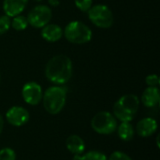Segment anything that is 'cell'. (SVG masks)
Instances as JSON below:
<instances>
[{"label":"cell","instance_id":"cell-1","mask_svg":"<svg viewBox=\"0 0 160 160\" xmlns=\"http://www.w3.org/2000/svg\"><path fill=\"white\" fill-rule=\"evenodd\" d=\"M72 62L64 54L52 57L45 67V76L52 83L61 85L67 83L72 76Z\"/></svg>","mask_w":160,"mask_h":160},{"label":"cell","instance_id":"cell-2","mask_svg":"<svg viewBox=\"0 0 160 160\" xmlns=\"http://www.w3.org/2000/svg\"><path fill=\"white\" fill-rule=\"evenodd\" d=\"M140 107V99L136 95L128 94L121 97L113 106V115L121 122H131Z\"/></svg>","mask_w":160,"mask_h":160},{"label":"cell","instance_id":"cell-3","mask_svg":"<svg viewBox=\"0 0 160 160\" xmlns=\"http://www.w3.org/2000/svg\"><path fill=\"white\" fill-rule=\"evenodd\" d=\"M67 101V91L62 86H51L42 96L45 111L50 114H58L65 107Z\"/></svg>","mask_w":160,"mask_h":160},{"label":"cell","instance_id":"cell-4","mask_svg":"<svg viewBox=\"0 0 160 160\" xmlns=\"http://www.w3.org/2000/svg\"><path fill=\"white\" fill-rule=\"evenodd\" d=\"M63 35L68 41L78 45L88 43L92 38L91 29L80 21H72L68 22L63 31Z\"/></svg>","mask_w":160,"mask_h":160},{"label":"cell","instance_id":"cell-5","mask_svg":"<svg viewBox=\"0 0 160 160\" xmlns=\"http://www.w3.org/2000/svg\"><path fill=\"white\" fill-rule=\"evenodd\" d=\"M88 12L89 20L99 28H110L113 24V14L110 8L103 4L92 6Z\"/></svg>","mask_w":160,"mask_h":160},{"label":"cell","instance_id":"cell-6","mask_svg":"<svg viewBox=\"0 0 160 160\" xmlns=\"http://www.w3.org/2000/svg\"><path fill=\"white\" fill-rule=\"evenodd\" d=\"M117 120L114 115L109 112H98L91 120L93 130L101 135L112 134L117 128Z\"/></svg>","mask_w":160,"mask_h":160},{"label":"cell","instance_id":"cell-7","mask_svg":"<svg viewBox=\"0 0 160 160\" xmlns=\"http://www.w3.org/2000/svg\"><path fill=\"white\" fill-rule=\"evenodd\" d=\"M52 9L46 5H38L33 8L27 14L28 24L35 28H42L48 24L52 19Z\"/></svg>","mask_w":160,"mask_h":160},{"label":"cell","instance_id":"cell-8","mask_svg":"<svg viewBox=\"0 0 160 160\" xmlns=\"http://www.w3.org/2000/svg\"><path fill=\"white\" fill-rule=\"evenodd\" d=\"M22 96L25 103L31 106H36L42 100V88L36 82H29L25 83L22 89Z\"/></svg>","mask_w":160,"mask_h":160},{"label":"cell","instance_id":"cell-9","mask_svg":"<svg viewBox=\"0 0 160 160\" xmlns=\"http://www.w3.org/2000/svg\"><path fill=\"white\" fill-rule=\"evenodd\" d=\"M29 112L26 109L21 106H13L6 112L7 121L14 127L24 126L29 120Z\"/></svg>","mask_w":160,"mask_h":160},{"label":"cell","instance_id":"cell-10","mask_svg":"<svg viewBox=\"0 0 160 160\" xmlns=\"http://www.w3.org/2000/svg\"><path fill=\"white\" fill-rule=\"evenodd\" d=\"M157 130H158V122L154 118L146 117L138 122L135 132H137V134L140 137L147 138L152 136Z\"/></svg>","mask_w":160,"mask_h":160},{"label":"cell","instance_id":"cell-11","mask_svg":"<svg viewBox=\"0 0 160 160\" xmlns=\"http://www.w3.org/2000/svg\"><path fill=\"white\" fill-rule=\"evenodd\" d=\"M27 3L28 0H4L3 10L5 15L9 18L20 15L24 10Z\"/></svg>","mask_w":160,"mask_h":160},{"label":"cell","instance_id":"cell-12","mask_svg":"<svg viewBox=\"0 0 160 160\" xmlns=\"http://www.w3.org/2000/svg\"><path fill=\"white\" fill-rule=\"evenodd\" d=\"M41 37L49 42H55L63 37V29L54 23H48L41 29Z\"/></svg>","mask_w":160,"mask_h":160},{"label":"cell","instance_id":"cell-13","mask_svg":"<svg viewBox=\"0 0 160 160\" xmlns=\"http://www.w3.org/2000/svg\"><path fill=\"white\" fill-rule=\"evenodd\" d=\"M160 100L159 90L158 87H147L142 95V103L147 108L156 107Z\"/></svg>","mask_w":160,"mask_h":160},{"label":"cell","instance_id":"cell-14","mask_svg":"<svg viewBox=\"0 0 160 160\" xmlns=\"http://www.w3.org/2000/svg\"><path fill=\"white\" fill-rule=\"evenodd\" d=\"M66 146L68 152L74 156H81L85 150V142L78 135L69 136L66 141Z\"/></svg>","mask_w":160,"mask_h":160},{"label":"cell","instance_id":"cell-15","mask_svg":"<svg viewBox=\"0 0 160 160\" xmlns=\"http://www.w3.org/2000/svg\"><path fill=\"white\" fill-rule=\"evenodd\" d=\"M116 130L118 137L124 142H129L134 138L135 129L130 122H121V124L117 126Z\"/></svg>","mask_w":160,"mask_h":160},{"label":"cell","instance_id":"cell-16","mask_svg":"<svg viewBox=\"0 0 160 160\" xmlns=\"http://www.w3.org/2000/svg\"><path fill=\"white\" fill-rule=\"evenodd\" d=\"M74 160H108L105 154L99 151H90L82 156H74Z\"/></svg>","mask_w":160,"mask_h":160},{"label":"cell","instance_id":"cell-17","mask_svg":"<svg viewBox=\"0 0 160 160\" xmlns=\"http://www.w3.org/2000/svg\"><path fill=\"white\" fill-rule=\"evenodd\" d=\"M12 21H11V24L10 26L16 30V31H22L24 30L27 26H28V22L26 17L22 16V15H17L15 17H12Z\"/></svg>","mask_w":160,"mask_h":160},{"label":"cell","instance_id":"cell-18","mask_svg":"<svg viewBox=\"0 0 160 160\" xmlns=\"http://www.w3.org/2000/svg\"><path fill=\"white\" fill-rule=\"evenodd\" d=\"M0 160H16V154L13 149L6 147L0 150Z\"/></svg>","mask_w":160,"mask_h":160},{"label":"cell","instance_id":"cell-19","mask_svg":"<svg viewBox=\"0 0 160 160\" xmlns=\"http://www.w3.org/2000/svg\"><path fill=\"white\" fill-rule=\"evenodd\" d=\"M10 24H11V21L8 16L7 15L0 16V35L7 33L10 28Z\"/></svg>","mask_w":160,"mask_h":160},{"label":"cell","instance_id":"cell-20","mask_svg":"<svg viewBox=\"0 0 160 160\" xmlns=\"http://www.w3.org/2000/svg\"><path fill=\"white\" fill-rule=\"evenodd\" d=\"M76 7L83 12H87L93 5V0H74Z\"/></svg>","mask_w":160,"mask_h":160},{"label":"cell","instance_id":"cell-21","mask_svg":"<svg viewBox=\"0 0 160 160\" xmlns=\"http://www.w3.org/2000/svg\"><path fill=\"white\" fill-rule=\"evenodd\" d=\"M145 82L149 87H158L159 85L160 80L159 77L157 74H151L148 75L145 78Z\"/></svg>","mask_w":160,"mask_h":160},{"label":"cell","instance_id":"cell-22","mask_svg":"<svg viewBox=\"0 0 160 160\" xmlns=\"http://www.w3.org/2000/svg\"><path fill=\"white\" fill-rule=\"evenodd\" d=\"M108 160H132L129 156H128L126 153L121 151H115L112 154H111Z\"/></svg>","mask_w":160,"mask_h":160},{"label":"cell","instance_id":"cell-23","mask_svg":"<svg viewBox=\"0 0 160 160\" xmlns=\"http://www.w3.org/2000/svg\"><path fill=\"white\" fill-rule=\"evenodd\" d=\"M48 2H49V4H50L51 6H52V7H57V6H59V4H60L59 0H48Z\"/></svg>","mask_w":160,"mask_h":160},{"label":"cell","instance_id":"cell-24","mask_svg":"<svg viewBox=\"0 0 160 160\" xmlns=\"http://www.w3.org/2000/svg\"><path fill=\"white\" fill-rule=\"evenodd\" d=\"M3 128H4V119H3V116L0 114V134L3 131Z\"/></svg>","mask_w":160,"mask_h":160},{"label":"cell","instance_id":"cell-25","mask_svg":"<svg viewBox=\"0 0 160 160\" xmlns=\"http://www.w3.org/2000/svg\"><path fill=\"white\" fill-rule=\"evenodd\" d=\"M159 137L160 135H158V137H157V145H158V148H159L160 145H159Z\"/></svg>","mask_w":160,"mask_h":160},{"label":"cell","instance_id":"cell-26","mask_svg":"<svg viewBox=\"0 0 160 160\" xmlns=\"http://www.w3.org/2000/svg\"><path fill=\"white\" fill-rule=\"evenodd\" d=\"M35 1H38V2H40V1H42V0H35Z\"/></svg>","mask_w":160,"mask_h":160},{"label":"cell","instance_id":"cell-27","mask_svg":"<svg viewBox=\"0 0 160 160\" xmlns=\"http://www.w3.org/2000/svg\"><path fill=\"white\" fill-rule=\"evenodd\" d=\"M0 82H1V76H0Z\"/></svg>","mask_w":160,"mask_h":160}]
</instances>
